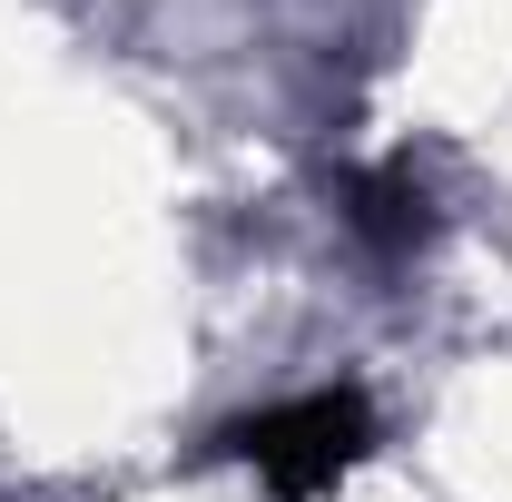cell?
<instances>
[{
  "label": "cell",
  "instance_id": "obj_1",
  "mask_svg": "<svg viewBox=\"0 0 512 502\" xmlns=\"http://www.w3.org/2000/svg\"><path fill=\"white\" fill-rule=\"evenodd\" d=\"M217 453L247 463L276 502H325L375 453V404H365V384H316V394H286L266 414H237L217 434Z\"/></svg>",
  "mask_w": 512,
  "mask_h": 502
},
{
  "label": "cell",
  "instance_id": "obj_2",
  "mask_svg": "<svg viewBox=\"0 0 512 502\" xmlns=\"http://www.w3.org/2000/svg\"><path fill=\"white\" fill-rule=\"evenodd\" d=\"M335 207H345V227H355L384 266H404V256L434 237V197H424V178H414L404 158H384V168H345V178H335Z\"/></svg>",
  "mask_w": 512,
  "mask_h": 502
}]
</instances>
